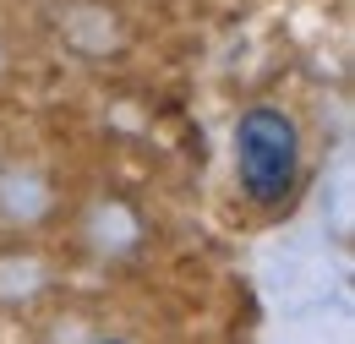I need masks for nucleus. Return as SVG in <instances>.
I'll list each match as a JSON object with an SVG mask.
<instances>
[{
	"label": "nucleus",
	"instance_id": "1",
	"mask_svg": "<svg viewBox=\"0 0 355 344\" xmlns=\"http://www.w3.org/2000/svg\"><path fill=\"white\" fill-rule=\"evenodd\" d=\"M295 159H301V142H295V126L279 110H246L241 115V126H235V170H241V186H246L252 203L290 197Z\"/></svg>",
	"mask_w": 355,
	"mask_h": 344
}]
</instances>
